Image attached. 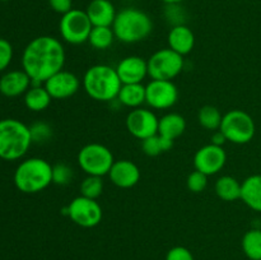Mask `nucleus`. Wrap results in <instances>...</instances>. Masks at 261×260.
<instances>
[{
	"mask_svg": "<svg viewBox=\"0 0 261 260\" xmlns=\"http://www.w3.org/2000/svg\"><path fill=\"white\" fill-rule=\"evenodd\" d=\"M168 47L180 55L185 56L193 51L195 46V35L193 30L186 24L173 25L167 36Z\"/></svg>",
	"mask_w": 261,
	"mask_h": 260,
	"instance_id": "6ab92c4d",
	"label": "nucleus"
},
{
	"mask_svg": "<svg viewBox=\"0 0 261 260\" xmlns=\"http://www.w3.org/2000/svg\"><path fill=\"white\" fill-rule=\"evenodd\" d=\"M73 168L66 163H56L53 166V184L56 185H68L73 180Z\"/></svg>",
	"mask_w": 261,
	"mask_h": 260,
	"instance_id": "7c9ffc66",
	"label": "nucleus"
},
{
	"mask_svg": "<svg viewBox=\"0 0 261 260\" xmlns=\"http://www.w3.org/2000/svg\"><path fill=\"white\" fill-rule=\"evenodd\" d=\"M163 15H165L167 23L171 24V27L185 24L186 18H188L185 8L181 4H165Z\"/></svg>",
	"mask_w": 261,
	"mask_h": 260,
	"instance_id": "c756f323",
	"label": "nucleus"
},
{
	"mask_svg": "<svg viewBox=\"0 0 261 260\" xmlns=\"http://www.w3.org/2000/svg\"><path fill=\"white\" fill-rule=\"evenodd\" d=\"M214 190L218 198L223 201H234L241 199V183L233 176H221L216 181Z\"/></svg>",
	"mask_w": 261,
	"mask_h": 260,
	"instance_id": "b1692460",
	"label": "nucleus"
},
{
	"mask_svg": "<svg viewBox=\"0 0 261 260\" xmlns=\"http://www.w3.org/2000/svg\"><path fill=\"white\" fill-rule=\"evenodd\" d=\"M163 4H181V3L186 2V0H160Z\"/></svg>",
	"mask_w": 261,
	"mask_h": 260,
	"instance_id": "4c0bfd02",
	"label": "nucleus"
},
{
	"mask_svg": "<svg viewBox=\"0 0 261 260\" xmlns=\"http://www.w3.org/2000/svg\"><path fill=\"white\" fill-rule=\"evenodd\" d=\"M219 130L223 133L227 142L233 144H247L255 137L256 126L251 115L244 110H231L222 117Z\"/></svg>",
	"mask_w": 261,
	"mask_h": 260,
	"instance_id": "423d86ee",
	"label": "nucleus"
},
{
	"mask_svg": "<svg viewBox=\"0 0 261 260\" xmlns=\"http://www.w3.org/2000/svg\"><path fill=\"white\" fill-rule=\"evenodd\" d=\"M51 96L42 84H32L24 93V105L30 111H45L51 103Z\"/></svg>",
	"mask_w": 261,
	"mask_h": 260,
	"instance_id": "5701e85b",
	"label": "nucleus"
},
{
	"mask_svg": "<svg viewBox=\"0 0 261 260\" xmlns=\"http://www.w3.org/2000/svg\"><path fill=\"white\" fill-rule=\"evenodd\" d=\"M186 185H188L189 190L193 191V193H201L203 190H205L206 185H208V176L198 170L193 171L188 176Z\"/></svg>",
	"mask_w": 261,
	"mask_h": 260,
	"instance_id": "473e14b6",
	"label": "nucleus"
},
{
	"mask_svg": "<svg viewBox=\"0 0 261 260\" xmlns=\"http://www.w3.org/2000/svg\"><path fill=\"white\" fill-rule=\"evenodd\" d=\"M30 126L17 119L0 120V158L17 161L24 157L32 145Z\"/></svg>",
	"mask_w": 261,
	"mask_h": 260,
	"instance_id": "20e7f679",
	"label": "nucleus"
},
{
	"mask_svg": "<svg viewBox=\"0 0 261 260\" xmlns=\"http://www.w3.org/2000/svg\"><path fill=\"white\" fill-rule=\"evenodd\" d=\"M114 162L112 152L101 143L86 144L78 153L79 167L88 176L103 177L105 175H109Z\"/></svg>",
	"mask_w": 261,
	"mask_h": 260,
	"instance_id": "0eeeda50",
	"label": "nucleus"
},
{
	"mask_svg": "<svg viewBox=\"0 0 261 260\" xmlns=\"http://www.w3.org/2000/svg\"><path fill=\"white\" fill-rule=\"evenodd\" d=\"M112 30L120 42L137 43L152 33L153 22L147 13L138 8H124L117 12Z\"/></svg>",
	"mask_w": 261,
	"mask_h": 260,
	"instance_id": "39448f33",
	"label": "nucleus"
},
{
	"mask_svg": "<svg viewBox=\"0 0 261 260\" xmlns=\"http://www.w3.org/2000/svg\"><path fill=\"white\" fill-rule=\"evenodd\" d=\"M86 13L93 27H112L117 14L110 0H92Z\"/></svg>",
	"mask_w": 261,
	"mask_h": 260,
	"instance_id": "a211bd4d",
	"label": "nucleus"
},
{
	"mask_svg": "<svg viewBox=\"0 0 261 260\" xmlns=\"http://www.w3.org/2000/svg\"><path fill=\"white\" fill-rule=\"evenodd\" d=\"M158 122L160 119L157 115L152 110L143 107L133 109L125 119L127 132L139 140H144L158 134Z\"/></svg>",
	"mask_w": 261,
	"mask_h": 260,
	"instance_id": "f8f14e48",
	"label": "nucleus"
},
{
	"mask_svg": "<svg viewBox=\"0 0 261 260\" xmlns=\"http://www.w3.org/2000/svg\"><path fill=\"white\" fill-rule=\"evenodd\" d=\"M186 120L177 112H168L163 115L158 122V134L171 140L177 139L185 133Z\"/></svg>",
	"mask_w": 261,
	"mask_h": 260,
	"instance_id": "412c9836",
	"label": "nucleus"
},
{
	"mask_svg": "<svg viewBox=\"0 0 261 260\" xmlns=\"http://www.w3.org/2000/svg\"><path fill=\"white\" fill-rule=\"evenodd\" d=\"M86 93L99 102H112L117 98L122 83L116 69L106 64H97L87 69L82 79Z\"/></svg>",
	"mask_w": 261,
	"mask_h": 260,
	"instance_id": "f03ea898",
	"label": "nucleus"
},
{
	"mask_svg": "<svg viewBox=\"0 0 261 260\" xmlns=\"http://www.w3.org/2000/svg\"><path fill=\"white\" fill-rule=\"evenodd\" d=\"M103 191V181L99 176H88L81 183V195L86 198L96 199L101 196Z\"/></svg>",
	"mask_w": 261,
	"mask_h": 260,
	"instance_id": "c85d7f7f",
	"label": "nucleus"
},
{
	"mask_svg": "<svg viewBox=\"0 0 261 260\" xmlns=\"http://www.w3.org/2000/svg\"><path fill=\"white\" fill-rule=\"evenodd\" d=\"M13 60V46L5 38H0V71H4Z\"/></svg>",
	"mask_w": 261,
	"mask_h": 260,
	"instance_id": "72a5a7b5",
	"label": "nucleus"
},
{
	"mask_svg": "<svg viewBox=\"0 0 261 260\" xmlns=\"http://www.w3.org/2000/svg\"><path fill=\"white\" fill-rule=\"evenodd\" d=\"M115 38L112 27H93L89 33L88 42L96 50H106L114 43Z\"/></svg>",
	"mask_w": 261,
	"mask_h": 260,
	"instance_id": "a878e982",
	"label": "nucleus"
},
{
	"mask_svg": "<svg viewBox=\"0 0 261 260\" xmlns=\"http://www.w3.org/2000/svg\"><path fill=\"white\" fill-rule=\"evenodd\" d=\"M65 59V48L60 40L53 36H38L23 50L22 69L32 79V84H43L63 70Z\"/></svg>",
	"mask_w": 261,
	"mask_h": 260,
	"instance_id": "f257e3e1",
	"label": "nucleus"
},
{
	"mask_svg": "<svg viewBox=\"0 0 261 260\" xmlns=\"http://www.w3.org/2000/svg\"><path fill=\"white\" fill-rule=\"evenodd\" d=\"M50 8L59 14H65L73 9V0H48Z\"/></svg>",
	"mask_w": 261,
	"mask_h": 260,
	"instance_id": "c9c22d12",
	"label": "nucleus"
},
{
	"mask_svg": "<svg viewBox=\"0 0 261 260\" xmlns=\"http://www.w3.org/2000/svg\"><path fill=\"white\" fill-rule=\"evenodd\" d=\"M166 260H195L194 255L188 247L175 246L168 250L166 255Z\"/></svg>",
	"mask_w": 261,
	"mask_h": 260,
	"instance_id": "f704fd0d",
	"label": "nucleus"
},
{
	"mask_svg": "<svg viewBox=\"0 0 261 260\" xmlns=\"http://www.w3.org/2000/svg\"><path fill=\"white\" fill-rule=\"evenodd\" d=\"M178 89L172 81L152 79L145 86V103L153 110H168L176 105Z\"/></svg>",
	"mask_w": 261,
	"mask_h": 260,
	"instance_id": "9b49d317",
	"label": "nucleus"
},
{
	"mask_svg": "<svg viewBox=\"0 0 261 260\" xmlns=\"http://www.w3.org/2000/svg\"><path fill=\"white\" fill-rule=\"evenodd\" d=\"M110 181L120 189H130L140 180V170L129 160L115 161L109 172Z\"/></svg>",
	"mask_w": 261,
	"mask_h": 260,
	"instance_id": "dca6fc26",
	"label": "nucleus"
},
{
	"mask_svg": "<svg viewBox=\"0 0 261 260\" xmlns=\"http://www.w3.org/2000/svg\"><path fill=\"white\" fill-rule=\"evenodd\" d=\"M222 117L223 116H222L221 111L212 105L203 106L198 112L199 124L206 130H219Z\"/></svg>",
	"mask_w": 261,
	"mask_h": 260,
	"instance_id": "cd10ccee",
	"label": "nucleus"
},
{
	"mask_svg": "<svg viewBox=\"0 0 261 260\" xmlns=\"http://www.w3.org/2000/svg\"><path fill=\"white\" fill-rule=\"evenodd\" d=\"M241 200L254 212L261 213V175L249 176L241 183Z\"/></svg>",
	"mask_w": 261,
	"mask_h": 260,
	"instance_id": "aec40b11",
	"label": "nucleus"
},
{
	"mask_svg": "<svg viewBox=\"0 0 261 260\" xmlns=\"http://www.w3.org/2000/svg\"><path fill=\"white\" fill-rule=\"evenodd\" d=\"M117 101L129 109H138L145 103V86L142 83L122 84L117 94Z\"/></svg>",
	"mask_w": 261,
	"mask_h": 260,
	"instance_id": "4be33fe9",
	"label": "nucleus"
},
{
	"mask_svg": "<svg viewBox=\"0 0 261 260\" xmlns=\"http://www.w3.org/2000/svg\"><path fill=\"white\" fill-rule=\"evenodd\" d=\"M115 69L122 84L142 83L148 76L147 60L138 55H130L121 59Z\"/></svg>",
	"mask_w": 261,
	"mask_h": 260,
	"instance_id": "2eb2a0df",
	"label": "nucleus"
},
{
	"mask_svg": "<svg viewBox=\"0 0 261 260\" xmlns=\"http://www.w3.org/2000/svg\"><path fill=\"white\" fill-rule=\"evenodd\" d=\"M53 99H66L73 97L81 88V79L69 70H60L43 83Z\"/></svg>",
	"mask_w": 261,
	"mask_h": 260,
	"instance_id": "4468645a",
	"label": "nucleus"
},
{
	"mask_svg": "<svg viewBox=\"0 0 261 260\" xmlns=\"http://www.w3.org/2000/svg\"><path fill=\"white\" fill-rule=\"evenodd\" d=\"M30 130L33 143H46L53 137V129L45 121L33 122L30 126Z\"/></svg>",
	"mask_w": 261,
	"mask_h": 260,
	"instance_id": "2f4dec72",
	"label": "nucleus"
},
{
	"mask_svg": "<svg viewBox=\"0 0 261 260\" xmlns=\"http://www.w3.org/2000/svg\"><path fill=\"white\" fill-rule=\"evenodd\" d=\"M13 181L22 193H40L53 184V165L40 157L27 158L17 166Z\"/></svg>",
	"mask_w": 261,
	"mask_h": 260,
	"instance_id": "7ed1b4c3",
	"label": "nucleus"
},
{
	"mask_svg": "<svg viewBox=\"0 0 261 260\" xmlns=\"http://www.w3.org/2000/svg\"><path fill=\"white\" fill-rule=\"evenodd\" d=\"M92 25L86 10L71 9L61 15L59 22V32L61 38L70 45H81L88 41Z\"/></svg>",
	"mask_w": 261,
	"mask_h": 260,
	"instance_id": "1a4fd4ad",
	"label": "nucleus"
},
{
	"mask_svg": "<svg viewBox=\"0 0 261 260\" xmlns=\"http://www.w3.org/2000/svg\"><path fill=\"white\" fill-rule=\"evenodd\" d=\"M0 2H9V0H0Z\"/></svg>",
	"mask_w": 261,
	"mask_h": 260,
	"instance_id": "58836bf2",
	"label": "nucleus"
},
{
	"mask_svg": "<svg viewBox=\"0 0 261 260\" xmlns=\"http://www.w3.org/2000/svg\"><path fill=\"white\" fill-rule=\"evenodd\" d=\"M64 213L71 219L75 224L83 228H92L101 223L102 212L101 205L96 199L86 198L79 195L74 198L69 203V205L64 209Z\"/></svg>",
	"mask_w": 261,
	"mask_h": 260,
	"instance_id": "9d476101",
	"label": "nucleus"
},
{
	"mask_svg": "<svg viewBox=\"0 0 261 260\" xmlns=\"http://www.w3.org/2000/svg\"><path fill=\"white\" fill-rule=\"evenodd\" d=\"M173 147V140L168 138L162 137L160 134H155L153 137L147 138L142 140V149L149 157H155L162 152H167Z\"/></svg>",
	"mask_w": 261,
	"mask_h": 260,
	"instance_id": "bb28decb",
	"label": "nucleus"
},
{
	"mask_svg": "<svg viewBox=\"0 0 261 260\" xmlns=\"http://www.w3.org/2000/svg\"><path fill=\"white\" fill-rule=\"evenodd\" d=\"M227 162V153L223 147L214 144L203 145L196 150L194 155V166L195 170L200 171L204 175H217L223 170Z\"/></svg>",
	"mask_w": 261,
	"mask_h": 260,
	"instance_id": "ddd939ff",
	"label": "nucleus"
},
{
	"mask_svg": "<svg viewBox=\"0 0 261 260\" xmlns=\"http://www.w3.org/2000/svg\"><path fill=\"white\" fill-rule=\"evenodd\" d=\"M242 251L250 260H261V228L254 227L244 235Z\"/></svg>",
	"mask_w": 261,
	"mask_h": 260,
	"instance_id": "393cba45",
	"label": "nucleus"
},
{
	"mask_svg": "<svg viewBox=\"0 0 261 260\" xmlns=\"http://www.w3.org/2000/svg\"><path fill=\"white\" fill-rule=\"evenodd\" d=\"M32 86V79L24 70L7 71L0 78V93L5 97L24 94Z\"/></svg>",
	"mask_w": 261,
	"mask_h": 260,
	"instance_id": "f3484780",
	"label": "nucleus"
},
{
	"mask_svg": "<svg viewBox=\"0 0 261 260\" xmlns=\"http://www.w3.org/2000/svg\"><path fill=\"white\" fill-rule=\"evenodd\" d=\"M226 142V137H224L223 133H222L221 130H217V132L213 133V135H212V144L218 145V147H223V144Z\"/></svg>",
	"mask_w": 261,
	"mask_h": 260,
	"instance_id": "e433bc0d",
	"label": "nucleus"
},
{
	"mask_svg": "<svg viewBox=\"0 0 261 260\" xmlns=\"http://www.w3.org/2000/svg\"><path fill=\"white\" fill-rule=\"evenodd\" d=\"M147 63L148 75L157 81H172L182 71L185 65L184 56L170 47L155 51Z\"/></svg>",
	"mask_w": 261,
	"mask_h": 260,
	"instance_id": "6e6552de",
	"label": "nucleus"
}]
</instances>
